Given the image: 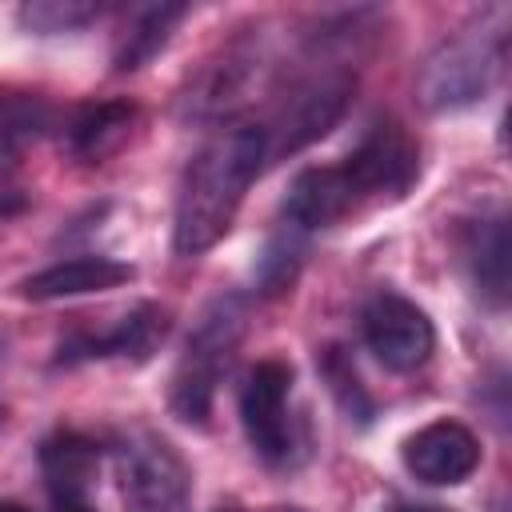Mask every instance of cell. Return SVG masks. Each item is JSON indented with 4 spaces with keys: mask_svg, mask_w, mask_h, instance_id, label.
Segmentation results:
<instances>
[{
    "mask_svg": "<svg viewBox=\"0 0 512 512\" xmlns=\"http://www.w3.org/2000/svg\"><path fill=\"white\" fill-rule=\"evenodd\" d=\"M264 160H268V132L264 124H252V120L224 124L188 160L176 192V216H172L176 256L196 260L228 236Z\"/></svg>",
    "mask_w": 512,
    "mask_h": 512,
    "instance_id": "1",
    "label": "cell"
},
{
    "mask_svg": "<svg viewBox=\"0 0 512 512\" xmlns=\"http://www.w3.org/2000/svg\"><path fill=\"white\" fill-rule=\"evenodd\" d=\"M508 60V12L492 8L476 24L444 40L416 76V100L428 112H456L484 100Z\"/></svg>",
    "mask_w": 512,
    "mask_h": 512,
    "instance_id": "2",
    "label": "cell"
},
{
    "mask_svg": "<svg viewBox=\"0 0 512 512\" xmlns=\"http://www.w3.org/2000/svg\"><path fill=\"white\" fill-rule=\"evenodd\" d=\"M244 300L240 296H220L208 304V312L196 320L180 364L172 372V392L168 404L184 424H204L216 400V384L228 372L240 340H244Z\"/></svg>",
    "mask_w": 512,
    "mask_h": 512,
    "instance_id": "3",
    "label": "cell"
},
{
    "mask_svg": "<svg viewBox=\"0 0 512 512\" xmlns=\"http://www.w3.org/2000/svg\"><path fill=\"white\" fill-rule=\"evenodd\" d=\"M124 512H192V468L156 432H132L116 448Z\"/></svg>",
    "mask_w": 512,
    "mask_h": 512,
    "instance_id": "4",
    "label": "cell"
},
{
    "mask_svg": "<svg viewBox=\"0 0 512 512\" xmlns=\"http://www.w3.org/2000/svg\"><path fill=\"white\" fill-rule=\"evenodd\" d=\"M288 396H292V368L276 356L256 360L240 380V424L252 452L264 464H288L296 452Z\"/></svg>",
    "mask_w": 512,
    "mask_h": 512,
    "instance_id": "5",
    "label": "cell"
},
{
    "mask_svg": "<svg viewBox=\"0 0 512 512\" xmlns=\"http://www.w3.org/2000/svg\"><path fill=\"white\" fill-rule=\"evenodd\" d=\"M356 204L404 196L420 176V148L396 120H376L340 164Z\"/></svg>",
    "mask_w": 512,
    "mask_h": 512,
    "instance_id": "6",
    "label": "cell"
},
{
    "mask_svg": "<svg viewBox=\"0 0 512 512\" xmlns=\"http://www.w3.org/2000/svg\"><path fill=\"white\" fill-rule=\"evenodd\" d=\"M352 84L356 80L348 72H336V68L300 80L292 88V96L280 104L276 124L264 128L268 132V156H288V152H300L312 140H320L344 116Z\"/></svg>",
    "mask_w": 512,
    "mask_h": 512,
    "instance_id": "7",
    "label": "cell"
},
{
    "mask_svg": "<svg viewBox=\"0 0 512 512\" xmlns=\"http://www.w3.org/2000/svg\"><path fill=\"white\" fill-rule=\"evenodd\" d=\"M360 332H364L368 352L388 372H416L420 364H428V356L436 348V328H432L428 312L396 292H380L364 304Z\"/></svg>",
    "mask_w": 512,
    "mask_h": 512,
    "instance_id": "8",
    "label": "cell"
},
{
    "mask_svg": "<svg viewBox=\"0 0 512 512\" xmlns=\"http://www.w3.org/2000/svg\"><path fill=\"white\" fill-rule=\"evenodd\" d=\"M100 448L76 428H60L40 444V476L52 512H96Z\"/></svg>",
    "mask_w": 512,
    "mask_h": 512,
    "instance_id": "9",
    "label": "cell"
},
{
    "mask_svg": "<svg viewBox=\"0 0 512 512\" xmlns=\"http://www.w3.org/2000/svg\"><path fill=\"white\" fill-rule=\"evenodd\" d=\"M404 468L420 484H464L480 468V440L460 420H432L404 440Z\"/></svg>",
    "mask_w": 512,
    "mask_h": 512,
    "instance_id": "10",
    "label": "cell"
},
{
    "mask_svg": "<svg viewBox=\"0 0 512 512\" xmlns=\"http://www.w3.org/2000/svg\"><path fill=\"white\" fill-rule=\"evenodd\" d=\"M356 196L352 184L344 180L340 164H324V168H304L292 184H288V200H284V224L300 236L316 232V228H332L336 220H344L348 212H356Z\"/></svg>",
    "mask_w": 512,
    "mask_h": 512,
    "instance_id": "11",
    "label": "cell"
},
{
    "mask_svg": "<svg viewBox=\"0 0 512 512\" xmlns=\"http://www.w3.org/2000/svg\"><path fill=\"white\" fill-rule=\"evenodd\" d=\"M132 276H136V268L116 256H72V260H56V264L32 272L28 280H20V296L36 300V304L72 300V296L112 292V288L128 284Z\"/></svg>",
    "mask_w": 512,
    "mask_h": 512,
    "instance_id": "12",
    "label": "cell"
},
{
    "mask_svg": "<svg viewBox=\"0 0 512 512\" xmlns=\"http://www.w3.org/2000/svg\"><path fill=\"white\" fill-rule=\"evenodd\" d=\"M172 320L164 308L156 304H140L132 308L112 332L104 336H84V340H72L68 348H60V360H92V356H124V360H148L164 336H168Z\"/></svg>",
    "mask_w": 512,
    "mask_h": 512,
    "instance_id": "13",
    "label": "cell"
},
{
    "mask_svg": "<svg viewBox=\"0 0 512 512\" xmlns=\"http://www.w3.org/2000/svg\"><path fill=\"white\" fill-rule=\"evenodd\" d=\"M464 264L476 292L500 308L508 300V216L492 212L464 228Z\"/></svg>",
    "mask_w": 512,
    "mask_h": 512,
    "instance_id": "14",
    "label": "cell"
},
{
    "mask_svg": "<svg viewBox=\"0 0 512 512\" xmlns=\"http://www.w3.org/2000/svg\"><path fill=\"white\" fill-rule=\"evenodd\" d=\"M132 124H136V104H128V100L88 104L68 124V152L84 164H100L128 140Z\"/></svg>",
    "mask_w": 512,
    "mask_h": 512,
    "instance_id": "15",
    "label": "cell"
},
{
    "mask_svg": "<svg viewBox=\"0 0 512 512\" xmlns=\"http://www.w3.org/2000/svg\"><path fill=\"white\" fill-rule=\"evenodd\" d=\"M52 128V104L36 92L0 88V168H12Z\"/></svg>",
    "mask_w": 512,
    "mask_h": 512,
    "instance_id": "16",
    "label": "cell"
},
{
    "mask_svg": "<svg viewBox=\"0 0 512 512\" xmlns=\"http://www.w3.org/2000/svg\"><path fill=\"white\" fill-rule=\"evenodd\" d=\"M184 16H188L184 4H156V8H144V12L128 24V32H124V40H120V48H116V72H136V68H144V64L172 40V28H176Z\"/></svg>",
    "mask_w": 512,
    "mask_h": 512,
    "instance_id": "17",
    "label": "cell"
},
{
    "mask_svg": "<svg viewBox=\"0 0 512 512\" xmlns=\"http://www.w3.org/2000/svg\"><path fill=\"white\" fill-rule=\"evenodd\" d=\"M100 4L92 0H28L20 4L16 20L24 32H36V36H60V32H80L88 28L92 20H100Z\"/></svg>",
    "mask_w": 512,
    "mask_h": 512,
    "instance_id": "18",
    "label": "cell"
},
{
    "mask_svg": "<svg viewBox=\"0 0 512 512\" xmlns=\"http://www.w3.org/2000/svg\"><path fill=\"white\" fill-rule=\"evenodd\" d=\"M300 240H304V236L292 232L288 224H284L280 236H272V244H268L264 256H260V268H256V280H260L264 292L288 288V280L296 276V264H300Z\"/></svg>",
    "mask_w": 512,
    "mask_h": 512,
    "instance_id": "19",
    "label": "cell"
},
{
    "mask_svg": "<svg viewBox=\"0 0 512 512\" xmlns=\"http://www.w3.org/2000/svg\"><path fill=\"white\" fill-rule=\"evenodd\" d=\"M324 372H328V380H332V388H336V396L344 400V408L356 416V420H368V400H364V392H360V380H356V372H352V364L332 348L328 352V364H324Z\"/></svg>",
    "mask_w": 512,
    "mask_h": 512,
    "instance_id": "20",
    "label": "cell"
},
{
    "mask_svg": "<svg viewBox=\"0 0 512 512\" xmlns=\"http://www.w3.org/2000/svg\"><path fill=\"white\" fill-rule=\"evenodd\" d=\"M388 512H452V508H440V504H392Z\"/></svg>",
    "mask_w": 512,
    "mask_h": 512,
    "instance_id": "21",
    "label": "cell"
},
{
    "mask_svg": "<svg viewBox=\"0 0 512 512\" xmlns=\"http://www.w3.org/2000/svg\"><path fill=\"white\" fill-rule=\"evenodd\" d=\"M0 512H28V508H16V504H0Z\"/></svg>",
    "mask_w": 512,
    "mask_h": 512,
    "instance_id": "22",
    "label": "cell"
},
{
    "mask_svg": "<svg viewBox=\"0 0 512 512\" xmlns=\"http://www.w3.org/2000/svg\"><path fill=\"white\" fill-rule=\"evenodd\" d=\"M220 512H240V508H220Z\"/></svg>",
    "mask_w": 512,
    "mask_h": 512,
    "instance_id": "23",
    "label": "cell"
},
{
    "mask_svg": "<svg viewBox=\"0 0 512 512\" xmlns=\"http://www.w3.org/2000/svg\"><path fill=\"white\" fill-rule=\"evenodd\" d=\"M288 512H300V508H288Z\"/></svg>",
    "mask_w": 512,
    "mask_h": 512,
    "instance_id": "24",
    "label": "cell"
}]
</instances>
